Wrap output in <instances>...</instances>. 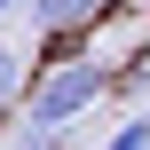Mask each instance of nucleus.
Returning <instances> with one entry per match:
<instances>
[{
	"instance_id": "obj_1",
	"label": "nucleus",
	"mask_w": 150,
	"mask_h": 150,
	"mask_svg": "<svg viewBox=\"0 0 150 150\" xmlns=\"http://www.w3.org/2000/svg\"><path fill=\"white\" fill-rule=\"evenodd\" d=\"M103 87H111V71H103L95 55H71V63H55V71L32 87V119H24V127H55V134H63L79 111L103 103Z\"/></svg>"
},
{
	"instance_id": "obj_2",
	"label": "nucleus",
	"mask_w": 150,
	"mask_h": 150,
	"mask_svg": "<svg viewBox=\"0 0 150 150\" xmlns=\"http://www.w3.org/2000/svg\"><path fill=\"white\" fill-rule=\"evenodd\" d=\"M95 8H103V0H40V24H47V32H71V24H87Z\"/></svg>"
},
{
	"instance_id": "obj_3",
	"label": "nucleus",
	"mask_w": 150,
	"mask_h": 150,
	"mask_svg": "<svg viewBox=\"0 0 150 150\" xmlns=\"http://www.w3.org/2000/svg\"><path fill=\"white\" fill-rule=\"evenodd\" d=\"M16 95H24V63H16L8 47H0V119L16 111Z\"/></svg>"
},
{
	"instance_id": "obj_4",
	"label": "nucleus",
	"mask_w": 150,
	"mask_h": 150,
	"mask_svg": "<svg viewBox=\"0 0 150 150\" xmlns=\"http://www.w3.org/2000/svg\"><path fill=\"white\" fill-rule=\"evenodd\" d=\"M103 150H150V119H127V127H111Z\"/></svg>"
},
{
	"instance_id": "obj_5",
	"label": "nucleus",
	"mask_w": 150,
	"mask_h": 150,
	"mask_svg": "<svg viewBox=\"0 0 150 150\" xmlns=\"http://www.w3.org/2000/svg\"><path fill=\"white\" fill-rule=\"evenodd\" d=\"M16 150H55V127H16Z\"/></svg>"
},
{
	"instance_id": "obj_6",
	"label": "nucleus",
	"mask_w": 150,
	"mask_h": 150,
	"mask_svg": "<svg viewBox=\"0 0 150 150\" xmlns=\"http://www.w3.org/2000/svg\"><path fill=\"white\" fill-rule=\"evenodd\" d=\"M0 8H16V0H0Z\"/></svg>"
}]
</instances>
